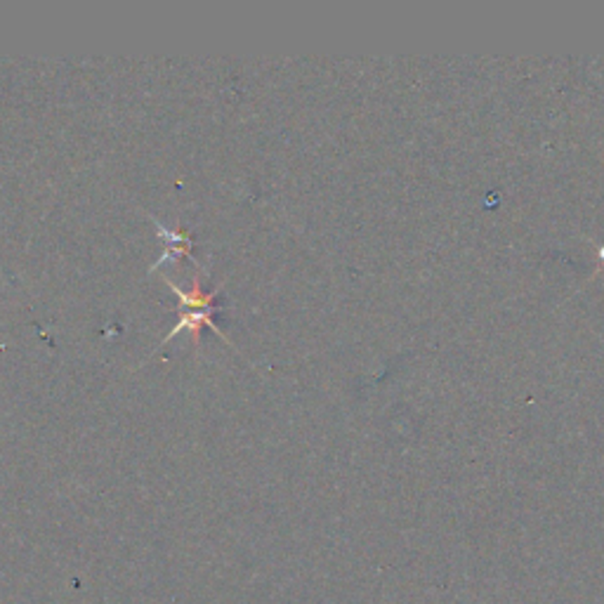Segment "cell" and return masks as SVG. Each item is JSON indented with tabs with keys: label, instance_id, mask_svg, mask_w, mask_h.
Listing matches in <instances>:
<instances>
[{
	"label": "cell",
	"instance_id": "6da1fadb",
	"mask_svg": "<svg viewBox=\"0 0 604 604\" xmlns=\"http://www.w3.org/2000/svg\"><path fill=\"white\" fill-rule=\"evenodd\" d=\"M215 310L220 312V307H208V310H189V312H183V314H180V322L175 323V329H173L171 333L165 335L163 342H171L173 338H175V335L180 333V331H189V333H192V338H199V331L203 329V326H208V329H213L217 335H220V341L227 342L229 347H234V345H232V341H229V338H227V335H224L223 331L217 329V323L213 322V314H215Z\"/></svg>",
	"mask_w": 604,
	"mask_h": 604
},
{
	"label": "cell",
	"instance_id": "7a4b0ae2",
	"mask_svg": "<svg viewBox=\"0 0 604 604\" xmlns=\"http://www.w3.org/2000/svg\"><path fill=\"white\" fill-rule=\"evenodd\" d=\"M163 282L168 283L173 293L177 295V300H180V307H189V310H208V307H215V302H213V300L217 298L220 288H223V286H217L215 291H208V293H205V291H201V286H199V276H196L194 286L189 288V291H184V288L177 286L171 276L163 274Z\"/></svg>",
	"mask_w": 604,
	"mask_h": 604
},
{
	"label": "cell",
	"instance_id": "3957f363",
	"mask_svg": "<svg viewBox=\"0 0 604 604\" xmlns=\"http://www.w3.org/2000/svg\"><path fill=\"white\" fill-rule=\"evenodd\" d=\"M156 232L165 239V246L163 252H161V258L156 260V264L149 267V272L156 270V267H159L161 262H165L168 258H183V255L192 258V236H189L187 232H180V229L171 232V229H165L161 223H156Z\"/></svg>",
	"mask_w": 604,
	"mask_h": 604
}]
</instances>
